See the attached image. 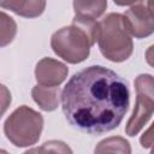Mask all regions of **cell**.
I'll use <instances>...</instances> for the list:
<instances>
[{
	"mask_svg": "<svg viewBox=\"0 0 154 154\" xmlns=\"http://www.w3.org/2000/svg\"><path fill=\"white\" fill-rule=\"evenodd\" d=\"M130 105L128 82L114 71L88 66L67 81L61 94V107L73 128L100 135L118 128Z\"/></svg>",
	"mask_w": 154,
	"mask_h": 154,
	"instance_id": "cell-1",
	"label": "cell"
},
{
	"mask_svg": "<svg viewBox=\"0 0 154 154\" xmlns=\"http://www.w3.org/2000/svg\"><path fill=\"white\" fill-rule=\"evenodd\" d=\"M100 23L99 48L109 61L122 63L129 59L134 51L131 35L125 25L124 14L108 13Z\"/></svg>",
	"mask_w": 154,
	"mask_h": 154,
	"instance_id": "cell-2",
	"label": "cell"
},
{
	"mask_svg": "<svg viewBox=\"0 0 154 154\" xmlns=\"http://www.w3.org/2000/svg\"><path fill=\"white\" fill-rule=\"evenodd\" d=\"M42 129V114L25 105L16 108L4 123L7 140L19 148L35 144L41 137Z\"/></svg>",
	"mask_w": 154,
	"mask_h": 154,
	"instance_id": "cell-3",
	"label": "cell"
},
{
	"mask_svg": "<svg viewBox=\"0 0 154 154\" xmlns=\"http://www.w3.org/2000/svg\"><path fill=\"white\" fill-rule=\"evenodd\" d=\"M94 46L89 36L78 26L71 24L55 31L51 37L53 52L69 64H79L84 61Z\"/></svg>",
	"mask_w": 154,
	"mask_h": 154,
	"instance_id": "cell-4",
	"label": "cell"
},
{
	"mask_svg": "<svg viewBox=\"0 0 154 154\" xmlns=\"http://www.w3.org/2000/svg\"><path fill=\"white\" fill-rule=\"evenodd\" d=\"M135 107L125 126L129 136L137 135L154 113V77L149 73L138 75L135 78Z\"/></svg>",
	"mask_w": 154,
	"mask_h": 154,
	"instance_id": "cell-5",
	"label": "cell"
},
{
	"mask_svg": "<svg viewBox=\"0 0 154 154\" xmlns=\"http://www.w3.org/2000/svg\"><path fill=\"white\" fill-rule=\"evenodd\" d=\"M124 20L130 35L136 38H144L154 32V14L147 2L131 4L124 13Z\"/></svg>",
	"mask_w": 154,
	"mask_h": 154,
	"instance_id": "cell-6",
	"label": "cell"
},
{
	"mask_svg": "<svg viewBox=\"0 0 154 154\" xmlns=\"http://www.w3.org/2000/svg\"><path fill=\"white\" fill-rule=\"evenodd\" d=\"M67 66L53 58H42L35 67V78L38 85L59 87L67 77Z\"/></svg>",
	"mask_w": 154,
	"mask_h": 154,
	"instance_id": "cell-7",
	"label": "cell"
},
{
	"mask_svg": "<svg viewBox=\"0 0 154 154\" xmlns=\"http://www.w3.org/2000/svg\"><path fill=\"white\" fill-rule=\"evenodd\" d=\"M63 90L59 87L35 85L31 89V96L38 107L45 112H52L58 108L61 100Z\"/></svg>",
	"mask_w": 154,
	"mask_h": 154,
	"instance_id": "cell-8",
	"label": "cell"
},
{
	"mask_svg": "<svg viewBox=\"0 0 154 154\" xmlns=\"http://www.w3.org/2000/svg\"><path fill=\"white\" fill-rule=\"evenodd\" d=\"M0 6L2 8L10 10L18 16L25 18H35L42 14L46 7V1L43 0H7L1 1Z\"/></svg>",
	"mask_w": 154,
	"mask_h": 154,
	"instance_id": "cell-9",
	"label": "cell"
},
{
	"mask_svg": "<svg viewBox=\"0 0 154 154\" xmlns=\"http://www.w3.org/2000/svg\"><path fill=\"white\" fill-rule=\"evenodd\" d=\"M94 154H131V146L122 136H111L96 144Z\"/></svg>",
	"mask_w": 154,
	"mask_h": 154,
	"instance_id": "cell-10",
	"label": "cell"
},
{
	"mask_svg": "<svg viewBox=\"0 0 154 154\" xmlns=\"http://www.w3.org/2000/svg\"><path fill=\"white\" fill-rule=\"evenodd\" d=\"M73 10L75 16L89 18L96 20L107 8V1L105 0H96V1H73Z\"/></svg>",
	"mask_w": 154,
	"mask_h": 154,
	"instance_id": "cell-11",
	"label": "cell"
},
{
	"mask_svg": "<svg viewBox=\"0 0 154 154\" xmlns=\"http://www.w3.org/2000/svg\"><path fill=\"white\" fill-rule=\"evenodd\" d=\"M1 17V47L6 46L7 43L12 42L17 32V25L13 18L8 17L4 11L0 13Z\"/></svg>",
	"mask_w": 154,
	"mask_h": 154,
	"instance_id": "cell-12",
	"label": "cell"
},
{
	"mask_svg": "<svg viewBox=\"0 0 154 154\" xmlns=\"http://www.w3.org/2000/svg\"><path fill=\"white\" fill-rule=\"evenodd\" d=\"M40 154H73L71 147L59 140L46 141L41 147H38Z\"/></svg>",
	"mask_w": 154,
	"mask_h": 154,
	"instance_id": "cell-13",
	"label": "cell"
},
{
	"mask_svg": "<svg viewBox=\"0 0 154 154\" xmlns=\"http://www.w3.org/2000/svg\"><path fill=\"white\" fill-rule=\"evenodd\" d=\"M140 143L143 148H150L154 146V122L140 137Z\"/></svg>",
	"mask_w": 154,
	"mask_h": 154,
	"instance_id": "cell-14",
	"label": "cell"
},
{
	"mask_svg": "<svg viewBox=\"0 0 154 154\" xmlns=\"http://www.w3.org/2000/svg\"><path fill=\"white\" fill-rule=\"evenodd\" d=\"M146 60L148 63V65H150L152 67H154V45L149 46L146 51Z\"/></svg>",
	"mask_w": 154,
	"mask_h": 154,
	"instance_id": "cell-15",
	"label": "cell"
},
{
	"mask_svg": "<svg viewBox=\"0 0 154 154\" xmlns=\"http://www.w3.org/2000/svg\"><path fill=\"white\" fill-rule=\"evenodd\" d=\"M23 154H40V150L38 148H31L29 150H25Z\"/></svg>",
	"mask_w": 154,
	"mask_h": 154,
	"instance_id": "cell-16",
	"label": "cell"
},
{
	"mask_svg": "<svg viewBox=\"0 0 154 154\" xmlns=\"http://www.w3.org/2000/svg\"><path fill=\"white\" fill-rule=\"evenodd\" d=\"M147 6H148V8L153 12V14H154V0H150V1H147Z\"/></svg>",
	"mask_w": 154,
	"mask_h": 154,
	"instance_id": "cell-17",
	"label": "cell"
},
{
	"mask_svg": "<svg viewBox=\"0 0 154 154\" xmlns=\"http://www.w3.org/2000/svg\"><path fill=\"white\" fill-rule=\"evenodd\" d=\"M150 154H154V146L152 147V150H150Z\"/></svg>",
	"mask_w": 154,
	"mask_h": 154,
	"instance_id": "cell-18",
	"label": "cell"
},
{
	"mask_svg": "<svg viewBox=\"0 0 154 154\" xmlns=\"http://www.w3.org/2000/svg\"><path fill=\"white\" fill-rule=\"evenodd\" d=\"M1 154H7V153H6V150H4V149H2V150H1Z\"/></svg>",
	"mask_w": 154,
	"mask_h": 154,
	"instance_id": "cell-19",
	"label": "cell"
}]
</instances>
